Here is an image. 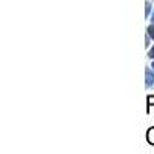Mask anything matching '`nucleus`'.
<instances>
[{
  "instance_id": "f03ea898",
  "label": "nucleus",
  "mask_w": 154,
  "mask_h": 154,
  "mask_svg": "<svg viewBox=\"0 0 154 154\" xmlns=\"http://www.w3.org/2000/svg\"><path fill=\"white\" fill-rule=\"evenodd\" d=\"M146 142H148V145L154 146V126L148 128V131H146Z\"/></svg>"
},
{
  "instance_id": "7ed1b4c3",
  "label": "nucleus",
  "mask_w": 154,
  "mask_h": 154,
  "mask_svg": "<svg viewBox=\"0 0 154 154\" xmlns=\"http://www.w3.org/2000/svg\"><path fill=\"white\" fill-rule=\"evenodd\" d=\"M151 108H154V94H149L146 97V114H149Z\"/></svg>"
},
{
  "instance_id": "f257e3e1",
  "label": "nucleus",
  "mask_w": 154,
  "mask_h": 154,
  "mask_svg": "<svg viewBox=\"0 0 154 154\" xmlns=\"http://www.w3.org/2000/svg\"><path fill=\"white\" fill-rule=\"evenodd\" d=\"M154 86V71H152V68L149 66H146L145 68V88L148 89V88H152Z\"/></svg>"
},
{
  "instance_id": "20e7f679",
  "label": "nucleus",
  "mask_w": 154,
  "mask_h": 154,
  "mask_svg": "<svg viewBox=\"0 0 154 154\" xmlns=\"http://www.w3.org/2000/svg\"><path fill=\"white\" fill-rule=\"evenodd\" d=\"M151 9H152V5L146 0V2H145V17H146V19H148V16L151 14Z\"/></svg>"
},
{
  "instance_id": "0eeeda50",
  "label": "nucleus",
  "mask_w": 154,
  "mask_h": 154,
  "mask_svg": "<svg viewBox=\"0 0 154 154\" xmlns=\"http://www.w3.org/2000/svg\"><path fill=\"white\" fill-rule=\"evenodd\" d=\"M149 45H151V37L146 34V37H145V48L148 49V46H149Z\"/></svg>"
},
{
  "instance_id": "6e6552de",
  "label": "nucleus",
  "mask_w": 154,
  "mask_h": 154,
  "mask_svg": "<svg viewBox=\"0 0 154 154\" xmlns=\"http://www.w3.org/2000/svg\"><path fill=\"white\" fill-rule=\"evenodd\" d=\"M151 23H154V11H152V14H151Z\"/></svg>"
},
{
  "instance_id": "39448f33",
  "label": "nucleus",
  "mask_w": 154,
  "mask_h": 154,
  "mask_svg": "<svg viewBox=\"0 0 154 154\" xmlns=\"http://www.w3.org/2000/svg\"><path fill=\"white\" fill-rule=\"evenodd\" d=\"M146 34L151 37V40H154V23H151L149 26L146 28Z\"/></svg>"
},
{
  "instance_id": "1a4fd4ad",
  "label": "nucleus",
  "mask_w": 154,
  "mask_h": 154,
  "mask_svg": "<svg viewBox=\"0 0 154 154\" xmlns=\"http://www.w3.org/2000/svg\"><path fill=\"white\" fill-rule=\"evenodd\" d=\"M151 68H152V71H154V60H152V63H151Z\"/></svg>"
},
{
  "instance_id": "423d86ee",
  "label": "nucleus",
  "mask_w": 154,
  "mask_h": 154,
  "mask_svg": "<svg viewBox=\"0 0 154 154\" xmlns=\"http://www.w3.org/2000/svg\"><path fill=\"white\" fill-rule=\"evenodd\" d=\"M148 59H151V60H154V45L148 49Z\"/></svg>"
}]
</instances>
